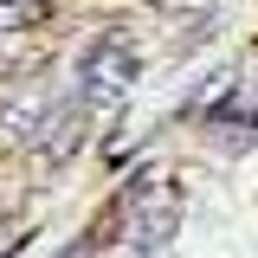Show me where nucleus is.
Here are the masks:
<instances>
[{
    "label": "nucleus",
    "mask_w": 258,
    "mask_h": 258,
    "mask_svg": "<svg viewBox=\"0 0 258 258\" xmlns=\"http://www.w3.org/2000/svg\"><path fill=\"white\" fill-rule=\"evenodd\" d=\"M129 78H136V45L116 39V32H103L84 52V64H78V103L84 110H103V103H116L129 91Z\"/></svg>",
    "instance_id": "f03ea898"
},
{
    "label": "nucleus",
    "mask_w": 258,
    "mask_h": 258,
    "mask_svg": "<svg viewBox=\"0 0 258 258\" xmlns=\"http://www.w3.org/2000/svg\"><path fill=\"white\" fill-rule=\"evenodd\" d=\"M174 213H181V194L168 187V181H136V187L123 194V207H116V220H123V232H129V245L136 252H155L161 239L174 232Z\"/></svg>",
    "instance_id": "f257e3e1"
}]
</instances>
